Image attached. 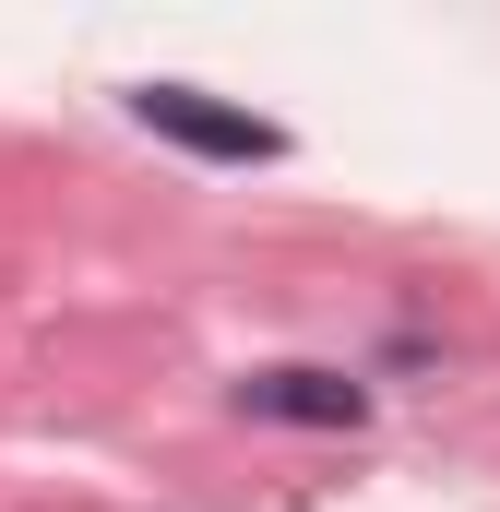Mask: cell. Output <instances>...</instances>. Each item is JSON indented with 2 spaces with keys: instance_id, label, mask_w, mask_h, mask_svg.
<instances>
[{
  "instance_id": "cell-1",
  "label": "cell",
  "mask_w": 500,
  "mask_h": 512,
  "mask_svg": "<svg viewBox=\"0 0 500 512\" xmlns=\"http://www.w3.org/2000/svg\"><path fill=\"white\" fill-rule=\"evenodd\" d=\"M120 108L155 131V143L203 155V167H274V155H286V131L262 120V108H227V96H203V84H131Z\"/></svg>"
},
{
  "instance_id": "cell-2",
  "label": "cell",
  "mask_w": 500,
  "mask_h": 512,
  "mask_svg": "<svg viewBox=\"0 0 500 512\" xmlns=\"http://www.w3.org/2000/svg\"><path fill=\"white\" fill-rule=\"evenodd\" d=\"M239 417L262 429H370V382H346V370H310V358H274V370H239L227 393Z\"/></svg>"
}]
</instances>
